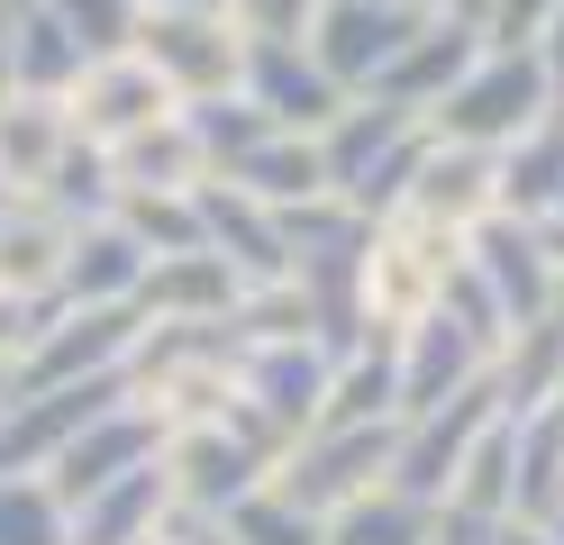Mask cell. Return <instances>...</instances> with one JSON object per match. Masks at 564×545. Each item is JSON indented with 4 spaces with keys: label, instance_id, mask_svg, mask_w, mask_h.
I'll return each instance as SVG.
<instances>
[{
    "label": "cell",
    "instance_id": "7c38bea8",
    "mask_svg": "<svg viewBox=\"0 0 564 545\" xmlns=\"http://www.w3.org/2000/svg\"><path fill=\"white\" fill-rule=\"evenodd\" d=\"M173 100L164 83H155V64H137V55H100V64H83V83L64 91V119H74V137L83 145H128L137 128H155V119H173Z\"/></svg>",
    "mask_w": 564,
    "mask_h": 545
},
{
    "label": "cell",
    "instance_id": "74e56055",
    "mask_svg": "<svg viewBox=\"0 0 564 545\" xmlns=\"http://www.w3.org/2000/svg\"><path fill=\"white\" fill-rule=\"evenodd\" d=\"M37 10L74 36V46L100 64V55H128L137 46V0H37Z\"/></svg>",
    "mask_w": 564,
    "mask_h": 545
},
{
    "label": "cell",
    "instance_id": "ba28073f",
    "mask_svg": "<svg viewBox=\"0 0 564 545\" xmlns=\"http://www.w3.org/2000/svg\"><path fill=\"white\" fill-rule=\"evenodd\" d=\"M419 28H429V19H419L410 0H328L319 28H310V55H319V73H328L346 100H365Z\"/></svg>",
    "mask_w": 564,
    "mask_h": 545
},
{
    "label": "cell",
    "instance_id": "484cf974",
    "mask_svg": "<svg viewBox=\"0 0 564 545\" xmlns=\"http://www.w3.org/2000/svg\"><path fill=\"white\" fill-rule=\"evenodd\" d=\"M382 418H401V337H365L337 363L319 410V427H382Z\"/></svg>",
    "mask_w": 564,
    "mask_h": 545
},
{
    "label": "cell",
    "instance_id": "f1b7e54d",
    "mask_svg": "<svg viewBox=\"0 0 564 545\" xmlns=\"http://www.w3.org/2000/svg\"><path fill=\"white\" fill-rule=\"evenodd\" d=\"M0 55H10V91H37V100H64V91L83 83V64H91V55L74 46V36H64V28L37 10V0H28V10L10 19Z\"/></svg>",
    "mask_w": 564,
    "mask_h": 545
},
{
    "label": "cell",
    "instance_id": "7402d4cb",
    "mask_svg": "<svg viewBox=\"0 0 564 545\" xmlns=\"http://www.w3.org/2000/svg\"><path fill=\"white\" fill-rule=\"evenodd\" d=\"M64 254H74V228L46 200H10L0 209V291L10 301H55Z\"/></svg>",
    "mask_w": 564,
    "mask_h": 545
},
{
    "label": "cell",
    "instance_id": "681fc988",
    "mask_svg": "<svg viewBox=\"0 0 564 545\" xmlns=\"http://www.w3.org/2000/svg\"><path fill=\"white\" fill-rule=\"evenodd\" d=\"M0 100H10V55H0Z\"/></svg>",
    "mask_w": 564,
    "mask_h": 545
},
{
    "label": "cell",
    "instance_id": "52a82bcc",
    "mask_svg": "<svg viewBox=\"0 0 564 545\" xmlns=\"http://www.w3.org/2000/svg\"><path fill=\"white\" fill-rule=\"evenodd\" d=\"M491 418H501V391H491V373H482L474 391H455L446 410H429V418H401L392 491H401V500H419V509H446V500H455V472H465L474 436H482Z\"/></svg>",
    "mask_w": 564,
    "mask_h": 545
},
{
    "label": "cell",
    "instance_id": "f5cc1de1",
    "mask_svg": "<svg viewBox=\"0 0 564 545\" xmlns=\"http://www.w3.org/2000/svg\"><path fill=\"white\" fill-rule=\"evenodd\" d=\"M555 228H564V209H555Z\"/></svg>",
    "mask_w": 564,
    "mask_h": 545
},
{
    "label": "cell",
    "instance_id": "60d3db41",
    "mask_svg": "<svg viewBox=\"0 0 564 545\" xmlns=\"http://www.w3.org/2000/svg\"><path fill=\"white\" fill-rule=\"evenodd\" d=\"M555 10H564V0H482V36H491V46H538Z\"/></svg>",
    "mask_w": 564,
    "mask_h": 545
},
{
    "label": "cell",
    "instance_id": "816d5d0a",
    "mask_svg": "<svg viewBox=\"0 0 564 545\" xmlns=\"http://www.w3.org/2000/svg\"><path fill=\"white\" fill-rule=\"evenodd\" d=\"M0 209H10V192H0Z\"/></svg>",
    "mask_w": 564,
    "mask_h": 545
},
{
    "label": "cell",
    "instance_id": "d4e9b609",
    "mask_svg": "<svg viewBox=\"0 0 564 545\" xmlns=\"http://www.w3.org/2000/svg\"><path fill=\"white\" fill-rule=\"evenodd\" d=\"M564 209V109L538 119L519 145H501V218H528V228H546Z\"/></svg>",
    "mask_w": 564,
    "mask_h": 545
},
{
    "label": "cell",
    "instance_id": "7bdbcfd3",
    "mask_svg": "<svg viewBox=\"0 0 564 545\" xmlns=\"http://www.w3.org/2000/svg\"><path fill=\"white\" fill-rule=\"evenodd\" d=\"M147 545H228V519H200V509H173Z\"/></svg>",
    "mask_w": 564,
    "mask_h": 545
},
{
    "label": "cell",
    "instance_id": "836d02e7",
    "mask_svg": "<svg viewBox=\"0 0 564 545\" xmlns=\"http://www.w3.org/2000/svg\"><path fill=\"white\" fill-rule=\"evenodd\" d=\"M429 527H437V509H419L382 482V491H365L356 509L328 519V545H429Z\"/></svg>",
    "mask_w": 564,
    "mask_h": 545
},
{
    "label": "cell",
    "instance_id": "bcb514c9",
    "mask_svg": "<svg viewBox=\"0 0 564 545\" xmlns=\"http://www.w3.org/2000/svg\"><path fill=\"white\" fill-rule=\"evenodd\" d=\"M410 10H419V19H446V10H474V19H482V0H410Z\"/></svg>",
    "mask_w": 564,
    "mask_h": 545
},
{
    "label": "cell",
    "instance_id": "c3c4849f",
    "mask_svg": "<svg viewBox=\"0 0 564 545\" xmlns=\"http://www.w3.org/2000/svg\"><path fill=\"white\" fill-rule=\"evenodd\" d=\"M0 410H10V363H0Z\"/></svg>",
    "mask_w": 564,
    "mask_h": 545
},
{
    "label": "cell",
    "instance_id": "6da1fadb",
    "mask_svg": "<svg viewBox=\"0 0 564 545\" xmlns=\"http://www.w3.org/2000/svg\"><path fill=\"white\" fill-rule=\"evenodd\" d=\"M319 164H328V192L356 218H392L410 200L419 164H429V119H410V109L365 91V100H346L319 128Z\"/></svg>",
    "mask_w": 564,
    "mask_h": 545
},
{
    "label": "cell",
    "instance_id": "30bf717a",
    "mask_svg": "<svg viewBox=\"0 0 564 545\" xmlns=\"http://www.w3.org/2000/svg\"><path fill=\"white\" fill-rule=\"evenodd\" d=\"M164 482H173V509H200V519H228V509L246 491L273 482V464L246 446V436H228L219 418H192L164 436Z\"/></svg>",
    "mask_w": 564,
    "mask_h": 545
},
{
    "label": "cell",
    "instance_id": "d6a6232c",
    "mask_svg": "<svg viewBox=\"0 0 564 545\" xmlns=\"http://www.w3.org/2000/svg\"><path fill=\"white\" fill-rule=\"evenodd\" d=\"M119 228L147 246V254H200V192H119Z\"/></svg>",
    "mask_w": 564,
    "mask_h": 545
},
{
    "label": "cell",
    "instance_id": "f35d334b",
    "mask_svg": "<svg viewBox=\"0 0 564 545\" xmlns=\"http://www.w3.org/2000/svg\"><path fill=\"white\" fill-rule=\"evenodd\" d=\"M328 0H228V19L246 46H310V28H319Z\"/></svg>",
    "mask_w": 564,
    "mask_h": 545
},
{
    "label": "cell",
    "instance_id": "d590c367",
    "mask_svg": "<svg viewBox=\"0 0 564 545\" xmlns=\"http://www.w3.org/2000/svg\"><path fill=\"white\" fill-rule=\"evenodd\" d=\"M0 545H74V509L46 491V472L0 482Z\"/></svg>",
    "mask_w": 564,
    "mask_h": 545
},
{
    "label": "cell",
    "instance_id": "4dcf8cb0",
    "mask_svg": "<svg viewBox=\"0 0 564 545\" xmlns=\"http://www.w3.org/2000/svg\"><path fill=\"white\" fill-rule=\"evenodd\" d=\"M519 427V491H510V519L546 527L564 509V410H538V418H510Z\"/></svg>",
    "mask_w": 564,
    "mask_h": 545
},
{
    "label": "cell",
    "instance_id": "f546056e",
    "mask_svg": "<svg viewBox=\"0 0 564 545\" xmlns=\"http://www.w3.org/2000/svg\"><path fill=\"white\" fill-rule=\"evenodd\" d=\"M183 128H192V145H200V164H209V182L219 173H237L246 155H256L264 137H282L273 119L246 91H219V100H183Z\"/></svg>",
    "mask_w": 564,
    "mask_h": 545
},
{
    "label": "cell",
    "instance_id": "8fae6325",
    "mask_svg": "<svg viewBox=\"0 0 564 545\" xmlns=\"http://www.w3.org/2000/svg\"><path fill=\"white\" fill-rule=\"evenodd\" d=\"M328 382H337V363H328L319 337H282V346H246V355H237V400H246L256 418H273L292 446L319 427Z\"/></svg>",
    "mask_w": 564,
    "mask_h": 545
},
{
    "label": "cell",
    "instance_id": "f6af8a7d",
    "mask_svg": "<svg viewBox=\"0 0 564 545\" xmlns=\"http://www.w3.org/2000/svg\"><path fill=\"white\" fill-rule=\"evenodd\" d=\"M501 545H555V527H528V519H501Z\"/></svg>",
    "mask_w": 564,
    "mask_h": 545
},
{
    "label": "cell",
    "instance_id": "ab89813d",
    "mask_svg": "<svg viewBox=\"0 0 564 545\" xmlns=\"http://www.w3.org/2000/svg\"><path fill=\"white\" fill-rule=\"evenodd\" d=\"M237 337H246V346L310 337V301H301L292 282H264V291H246V301H237Z\"/></svg>",
    "mask_w": 564,
    "mask_h": 545
},
{
    "label": "cell",
    "instance_id": "277c9868",
    "mask_svg": "<svg viewBox=\"0 0 564 545\" xmlns=\"http://www.w3.org/2000/svg\"><path fill=\"white\" fill-rule=\"evenodd\" d=\"M392 455H401V418H382V427H310L292 455H282L273 472V491L310 509V519H337V509H356L365 491L392 482Z\"/></svg>",
    "mask_w": 564,
    "mask_h": 545
},
{
    "label": "cell",
    "instance_id": "ffe728a7",
    "mask_svg": "<svg viewBox=\"0 0 564 545\" xmlns=\"http://www.w3.org/2000/svg\"><path fill=\"white\" fill-rule=\"evenodd\" d=\"M155 254L137 246L119 218H91V228H74V254H64V282L55 301L64 309H137V282H147Z\"/></svg>",
    "mask_w": 564,
    "mask_h": 545
},
{
    "label": "cell",
    "instance_id": "8d00e7d4",
    "mask_svg": "<svg viewBox=\"0 0 564 545\" xmlns=\"http://www.w3.org/2000/svg\"><path fill=\"white\" fill-rule=\"evenodd\" d=\"M228 545H328V519H310V509H292L273 482L246 491L228 509Z\"/></svg>",
    "mask_w": 564,
    "mask_h": 545
},
{
    "label": "cell",
    "instance_id": "5bb4252c",
    "mask_svg": "<svg viewBox=\"0 0 564 545\" xmlns=\"http://www.w3.org/2000/svg\"><path fill=\"white\" fill-rule=\"evenodd\" d=\"M491 55V36H482V19L474 10H446V19H429L410 36V46L392 55V73L373 83V100H392V109H410V119H429V109L465 83V73Z\"/></svg>",
    "mask_w": 564,
    "mask_h": 545
},
{
    "label": "cell",
    "instance_id": "f907efd6",
    "mask_svg": "<svg viewBox=\"0 0 564 545\" xmlns=\"http://www.w3.org/2000/svg\"><path fill=\"white\" fill-rule=\"evenodd\" d=\"M10 19H19V10H10V0H0V36H10Z\"/></svg>",
    "mask_w": 564,
    "mask_h": 545
},
{
    "label": "cell",
    "instance_id": "b9f144b4",
    "mask_svg": "<svg viewBox=\"0 0 564 545\" xmlns=\"http://www.w3.org/2000/svg\"><path fill=\"white\" fill-rule=\"evenodd\" d=\"M429 545H501V519H474V509H437Z\"/></svg>",
    "mask_w": 564,
    "mask_h": 545
},
{
    "label": "cell",
    "instance_id": "603a6c76",
    "mask_svg": "<svg viewBox=\"0 0 564 545\" xmlns=\"http://www.w3.org/2000/svg\"><path fill=\"white\" fill-rule=\"evenodd\" d=\"M491 391H501V418L555 410V391H564V327H555V309L510 327V346L491 355Z\"/></svg>",
    "mask_w": 564,
    "mask_h": 545
},
{
    "label": "cell",
    "instance_id": "5b68a950",
    "mask_svg": "<svg viewBox=\"0 0 564 545\" xmlns=\"http://www.w3.org/2000/svg\"><path fill=\"white\" fill-rule=\"evenodd\" d=\"M137 64H155L173 100H219L246 83V36L228 10H137Z\"/></svg>",
    "mask_w": 564,
    "mask_h": 545
},
{
    "label": "cell",
    "instance_id": "4fadbf2b",
    "mask_svg": "<svg viewBox=\"0 0 564 545\" xmlns=\"http://www.w3.org/2000/svg\"><path fill=\"white\" fill-rule=\"evenodd\" d=\"M465 264L482 273V291L501 301L510 327L546 318L564 301V273H555V254H546V228H528V218H482V228L465 237Z\"/></svg>",
    "mask_w": 564,
    "mask_h": 545
},
{
    "label": "cell",
    "instance_id": "d6986e66",
    "mask_svg": "<svg viewBox=\"0 0 564 545\" xmlns=\"http://www.w3.org/2000/svg\"><path fill=\"white\" fill-rule=\"evenodd\" d=\"M246 282L219 264V254H155L147 282H137V318L147 327H200V318H237Z\"/></svg>",
    "mask_w": 564,
    "mask_h": 545
},
{
    "label": "cell",
    "instance_id": "e0dca14e",
    "mask_svg": "<svg viewBox=\"0 0 564 545\" xmlns=\"http://www.w3.org/2000/svg\"><path fill=\"white\" fill-rule=\"evenodd\" d=\"M200 237L209 254L246 282V291H264V282H292V246H282V218L264 200H246L228 192V182H200Z\"/></svg>",
    "mask_w": 564,
    "mask_h": 545
},
{
    "label": "cell",
    "instance_id": "ee69618b",
    "mask_svg": "<svg viewBox=\"0 0 564 545\" xmlns=\"http://www.w3.org/2000/svg\"><path fill=\"white\" fill-rule=\"evenodd\" d=\"M538 64H546V83H555V109H564V10L546 19V36H538Z\"/></svg>",
    "mask_w": 564,
    "mask_h": 545
},
{
    "label": "cell",
    "instance_id": "83f0119b",
    "mask_svg": "<svg viewBox=\"0 0 564 545\" xmlns=\"http://www.w3.org/2000/svg\"><path fill=\"white\" fill-rule=\"evenodd\" d=\"M228 192L264 200V209H301V200H328V164H319V137H264L237 173H219Z\"/></svg>",
    "mask_w": 564,
    "mask_h": 545
},
{
    "label": "cell",
    "instance_id": "7dc6e473",
    "mask_svg": "<svg viewBox=\"0 0 564 545\" xmlns=\"http://www.w3.org/2000/svg\"><path fill=\"white\" fill-rule=\"evenodd\" d=\"M546 254H555V273H564V228H555V218H546Z\"/></svg>",
    "mask_w": 564,
    "mask_h": 545
},
{
    "label": "cell",
    "instance_id": "1f68e13d",
    "mask_svg": "<svg viewBox=\"0 0 564 545\" xmlns=\"http://www.w3.org/2000/svg\"><path fill=\"white\" fill-rule=\"evenodd\" d=\"M510 491H519V427H510V418H491V427L474 436L465 472H455V500H446V509H474V519H510Z\"/></svg>",
    "mask_w": 564,
    "mask_h": 545
},
{
    "label": "cell",
    "instance_id": "9c48e42d",
    "mask_svg": "<svg viewBox=\"0 0 564 545\" xmlns=\"http://www.w3.org/2000/svg\"><path fill=\"white\" fill-rule=\"evenodd\" d=\"M164 410H147V400H119L110 418H91L74 446H64L55 464H46V491L64 500V509H83L91 491H110V482H128V472H147L155 455H164Z\"/></svg>",
    "mask_w": 564,
    "mask_h": 545
},
{
    "label": "cell",
    "instance_id": "44dd1931",
    "mask_svg": "<svg viewBox=\"0 0 564 545\" xmlns=\"http://www.w3.org/2000/svg\"><path fill=\"white\" fill-rule=\"evenodd\" d=\"M64 155H74V119H64V100H37V91L0 100V192H10V200H37Z\"/></svg>",
    "mask_w": 564,
    "mask_h": 545
},
{
    "label": "cell",
    "instance_id": "2e32d148",
    "mask_svg": "<svg viewBox=\"0 0 564 545\" xmlns=\"http://www.w3.org/2000/svg\"><path fill=\"white\" fill-rule=\"evenodd\" d=\"M237 91L256 100L282 137H319L337 109H346V91L319 73L310 46H246V83H237Z\"/></svg>",
    "mask_w": 564,
    "mask_h": 545
},
{
    "label": "cell",
    "instance_id": "e575fe53",
    "mask_svg": "<svg viewBox=\"0 0 564 545\" xmlns=\"http://www.w3.org/2000/svg\"><path fill=\"white\" fill-rule=\"evenodd\" d=\"M64 228H91V218H110L119 209V182H110V155H100V145H83L74 137V155H64L55 173H46V192H37Z\"/></svg>",
    "mask_w": 564,
    "mask_h": 545
},
{
    "label": "cell",
    "instance_id": "9a60e30c",
    "mask_svg": "<svg viewBox=\"0 0 564 545\" xmlns=\"http://www.w3.org/2000/svg\"><path fill=\"white\" fill-rule=\"evenodd\" d=\"M401 209L429 218V228H446V237H474L482 218H501V155L429 137V164H419V182H410Z\"/></svg>",
    "mask_w": 564,
    "mask_h": 545
},
{
    "label": "cell",
    "instance_id": "4316f807",
    "mask_svg": "<svg viewBox=\"0 0 564 545\" xmlns=\"http://www.w3.org/2000/svg\"><path fill=\"white\" fill-rule=\"evenodd\" d=\"M110 182H119V192H200L209 164H200L192 128H183V109L155 119V128H137L128 145H110Z\"/></svg>",
    "mask_w": 564,
    "mask_h": 545
},
{
    "label": "cell",
    "instance_id": "cb8c5ba5",
    "mask_svg": "<svg viewBox=\"0 0 564 545\" xmlns=\"http://www.w3.org/2000/svg\"><path fill=\"white\" fill-rule=\"evenodd\" d=\"M164 519H173V482H164V455H155L147 472H128V482L91 491L74 509V545H147Z\"/></svg>",
    "mask_w": 564,
    "mask_h": 545
},
{
    "label": "cell",
    "instance_id": "ac0fdd59",
    "mask_svg": "<svg viewBox=\"0 0 564 545\" xmlns=\"http://www.w3.org/2000/svg\"><path fill=\"white\" fill-rule=\"evenodd\" d=\"M482 373H491V355H482L446 309H437V318H419L410 337H401V418L446 410V400H455V391H474Z\"/></svg>",
    "mask_w": 564,
    "mask_h": 545
},
{
    "label": "cell",
    "instance_id": "7a4b0ae2",
    "mask_svg": "<svg viewBox=\"0 0 564 545\" xmlns=\"http://www.w3.org/2000/svg\"><path fill=\"white\" fill-rule=\"evenodd\" d=\"M465 264V237L429 228V218H373V246H365V327L373 337H410L419 318H437L446 301V273Z\"/></svg>",
    "mask_w": 564,
    "mask_h": 545
},
{
    "label": "cell",
    "instance_id": "8992f818",
    "mask_svg": "<svg viewBox=\"0 0 564 545\" xmlns=\"http://www.w3.org/2000/svg\"><path fill=\"white\" fill-rule=\"evenodd\" d=\"M147 318L137 309H55L37 327V346L10 363V400L19 391H64V382H100V373H128Z\"/></svg>",
    "mask_w": 564,
    "mask_h": 545
},
{
    "label": "cell",
    "instance_id": "3957f363",
    "mask_svg": "<svg viewBox=\"0 0 564 545\" xmlns=\"http://www.w3.org/2000/svg\"><path fill=\"white\" fill-rule=\"evenodd\" d=\"M538 119H555V83H546L538 46H491V55L465 73V83H455V91L429 109V137L501 155V145H519Z\"/></svg>",
    "mask_w": 564,
    "mask_h": 545
}]
</instances>
